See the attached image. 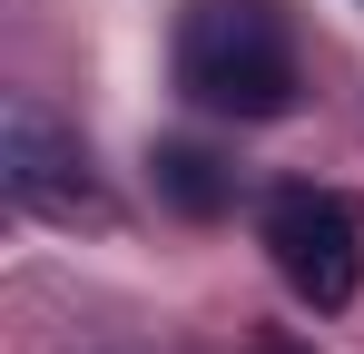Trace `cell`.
Segmentation results:
<instances>
[{
    "instance_id": "cell-1",
    "label": "cell",
    "mask_w": 364,
    "mask_h": 354,
    "mask_svg": "<svg viewBox=\"0 0 364 354\" xmlns=\"http://www.w3.org/2000/svg\"><path fill=\"white\" fill-rule=\"evenodd\" d=\"M178 89L217 118H276L296 99V40L276 0H187L178 20Z\"/></svg>"
},
{
    "instance_id": "cell-2",
    "label": "cell",
    "mask_w": 364,
    "mask_h": 354,
    "mask_svg": "<svg viewBox=\"0 0 364 354\" xmlns=\"http://www.w3.org/2000/svg\"><path fill=\"white\" fill-rule=\"evenodd\" d=\"M266 256L315 315H335L364 286V207L335 187H276L266 197Z\"/></svg>"
},
{
    "instance_id": "cell-4",
    "label": "cell",
    "mask_w": 364,
    "mask_h": 354,
    "mask_svg": "<svg viewBox=\"0 0 364 354\" xmlns=\"http://www.w3.org/2000/svg\"><path fill=\"white\" fill-rule=\"evenodd\" d=\"M158 197L178 207V217H227L237 207V168L217 158V148H197V138H158Z\"/></svg>"
},
{
    "instance_id": "cell-3",
    "label": "cell",
    "mask_w": 364,
    "mask_h": 354,
    "mask_svg": "<svg viewBox=\"0 0 364 354\" xmlns=\"http://www.w3.org/2000/svg\"><path fill=\"white\" fill-rule=\"evenodd\" d=\"M0 187H10V207H30V217H99L79 128H60V109L30 99V89L0 109Z\"/></svg>"
},
{
    "instance_id": "cell-5",
    "label": "cell",
    "mask_w": 364,
    "mask_h": 354,
    "mask_svg": "<svg viewBox=\"0 0 364 354\" xmlns=\"http://www.w3.org/2000/svg\"><path fill=\"white\" fill-rule=\"evenodd\" d=\"M256 354H305V345H256Z\"/></svg>"
}]
</instances>
